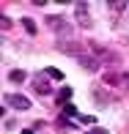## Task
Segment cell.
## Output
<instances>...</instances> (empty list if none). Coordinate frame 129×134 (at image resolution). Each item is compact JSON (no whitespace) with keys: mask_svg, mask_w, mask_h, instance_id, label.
Instances as JSON below:
<instances>
[{"mask_svg":"<svg viewBox=\"0 0 129 134\" xmlns=\"http://www.w3.org/2000/svg\"><path fill=\"white\" fill-rule=\"evenodd\" d=\"M85 8H88L85 3H77V19H80V25H88V22H91V16H88Z\"/></svg>","mask_w":129,"mask_h":134,"instance_id":"cell-2","label":"cell"},{"mask_svg":"<svg viewBox=\"0 0 129 134\" xmlns=\"http://www.w3.org/2000/svg\"><path fill=\"white\" fill-rule=\"evenodd\" d=\"M47 74H50V77H52V80H60V77H63V74H60V71H58V69H50V71H47Z\"/></svg>","mask_w":129,"mask_h":134,"instance_id":"cell-5","label":"cell"},{"mask_svg":"<svg viewBox=\"0 0 129 134\" xmlns=\"http://www.w3.org/2000/svg\"><path fill=\"white\" fill-rule=\"evenodd\" d=\"M6 104L14 107V109H30V101L25 99V96H17V93H8V96H6Z\"/></svg>","mask_w":129,"mask_h":134,"instance_id":"cell-1","label":"cell"},{"mask_svg":"<svg viewBox=\"0 0 129 134\" xmlns=\"http://www.w3.org/2000/svg\"><path fill=\"white\" fill-rule=\"evenodd\" d=\"M22 134H33V131H30V129H25V131H22Z\"/></svg>","mask_w":129,"mask_h":134,"instance_id":"cell-6","label":"cell"},{"mask_svg":"<svg viewBox=\"0 0 129 134\" xmlns=\"http://www.w3.org/2000/svg\"><path fill=\"white\" fill-rule=\"evenodd\" d=\"M25 80V71H11V82H22Z\"/></svg>","mask_w":129,"mask_h":134,"instance_id":"cell-4","label":"cell"},{"mask_svg":"<svg viewBox=\"0 0 129 134\" xmlns=\"http://www.w3.org/2000/svg\"><path fill=\"white\" fill-rule=\"evenodd\" d=\"M22 25H25V30H28L30 36L36 33V22H33V19H22Z\"/></svg>","mask_w":129,"mask_h":134,"instance_id":"cell-3","label":"cell"}]
</instances>
